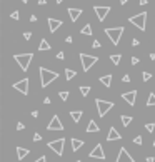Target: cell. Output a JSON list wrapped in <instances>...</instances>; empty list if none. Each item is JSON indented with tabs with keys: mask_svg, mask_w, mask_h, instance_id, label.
Returning <instances> with one entry per match:
<instances>
[{
	"mask_svg": "<svg viewBox=\"0 0 155 162\" xmlns=\"http://www.w3.org/2000/svg\"><path fill=\"white\" fill-rule=\"evenodd\" d=\"M138 43H140V40H138V39H132V47H137Z\"/></svg>",
	"mask_w": 155,
	"mask_h": 162,
	"instance_id": "obj_37",
	"label": "cell"
},
{
	"mask_svg": "<svg viewBox=\"0 0 155 162\" xmlns=\"http://www.w3.org/2000/svg\"><path fill=\"white\" fill-rule=\"evenodd\" d=\"M92 32H94V30H92V27L88 25V24H87L83 29H80V33H82V35H92Z\"/></svg>",
	"mask_w": 155,
	"mask_h": 162,
	"instance_id": "obj_25",
	"label": "cell"
},
{
	"mask_svg": "<svg viewBox=\"0 0 155 162\" xmlns=\"http://www.w3.org/2000/svg\"><path fill=\"white\" fill-rule=\"evenodd\" d=\"M152 105H155V94L152 92L150 95H148V99H147V107H152Z\"/></svg>",
	"mask_w": 155,
	"mask_h": 162,
	"instance_id": "obj_27",
	"label": "cell"
},
{
	"mask_svg": "<svg viewBox=\"0 0 155 162\" xmlns=\"http://www.w3.org/2000/svg\"><path fill=\"white\" fill-rule=\"evenodd\" d=\"M12 18H14V20H18V18H20V14H18V10H14L12 12V15H10Z\"/></svg>",
	"mask_w": 155,
	"mask_h": 162,
	"instance_id": "obj_32",
	"label": "cell"
},
{
	"mask_svg": "<svg viewBox=\"0 0 155 162\" xmlns=\"http://www.w3.org/2000/svg\"><path fill=\"white\" fill-rule=\"evenodd\" d=\"M92 47H94V49H100V42H98V40H94Z\"/></svg>",
	"mask_w": 155,
	"mask_h": 162,
	"instance_id": "obj_38",
	"label": "cell"
},
{
	"mask_svg": "<svg viewBox=\"0 0 155 162\" xmlns=\"http://www.w3.org/2000/svg\"><path fill=\"white\" fill-rule=\"evenodd\" d=\"M30 154L29 149H23V147H17V159L18 160H22L23 157H27V155Z\"/></svg>",
	"mask_w": 155,
	"mask_h": 162,
	"instance_id": "obj_17",
	"label": "cell"
},
{
	"mask_svg": "<svg viewBox=\"0 0 155 162\" xmlns=\"http://www.w3.org/2000/svg\"><path fill=\"white\" fill-rule=\"evenodd\" d=\"M75 162H80V160H75Z\"/></svg>",
	"mask_w": 155,
	"mask_h": 162,
	"instance_id": "obj_52",
	"label": "cell"
},
{
	"mask_svg": "<svg viewBox=\"0 0 155 162\" xmlns=\"http://www.w3.org/2000/svg\"><path fill=\"white\" fill-rule=\"evenodd\" d=\"M62 27V20H58V18H48V30H50L52 33L54 32H57L58 29Z\"/></svg>",
	"mask_w": 155,
	"mask_h": 162,
	"instance_id": "obj_14",
	"label": "cell"
},
{
	"mask_svg": "<svg viewBox=\"0 0 155 162\" xmlns=\"http://www.w3.org/2000/svg\"><path fill=\"white\" fill-rule=\"evenodd\" d=\"M94 12H95V15L98 17V20L104 22V20H105V17L108 15V12H110V7H102V5H95V7H94Z\"/></svg>",
	"mask_w": 155,
	"mask_h": 162,
	"instance_id": "obj_9",
	"label": "cell"
},
{
	"mask_svg": "<svg viewBox=\"0 0 155 162\" xmlns=\"http://www.w3.org/2000/svg\"><path fill=\"white\" fill-rule=\"evenodd\" d=\"M90 155L92 159H100V160H104L105 159V152H104V147H102V144H97L94 149L90 151Z\"/></svg>",
	"mask_w": 155,
	"mask_h": 162,
	"instance_id": "obj_10",
	"label": "cell"
},
{
	"mask_svg": "<svg viewBox=\"0 0 155 162\" xmlns=\"http://www.w3.org/2000/svg\"><path fill=\"white\" fill-rule=\"evenodd\" d=\"M88 92H90V87H88V85H82V87H80V94H82L83 97H87Z\"/></svg>",
	"mask_w": 155,
	"mask_h": 162,
	"instance_id": "obj_28",
	"label": "cell"
},
{
	"mask_svg": "<svg viewBox=\"0 0 155 162\" xmlns=\"http://www.w3.org/2000/svg\"><path fill=\"white\" fill-rule=\"evenodd\" d=\"M33 141H35V142H39V141H42V135H40V134H39V132H35V134H33Z\"/></svg>",
	"mask_w": 155,
	"mask_h": 162,
	"instance_id": "obj_33",
	"label": "cell"
},
{
	"mask_svg": "<svg viewBox=\"0 0 155 162\" xmlns=\"http://www.w3.org/2000/svg\"><path fill=\"white\" fill-rule=\"evenodd\" d=\"M138 4H140V5H147V0H140Z\"/></svg>",
	"mask_w": 155,
	"mask_h": 162,
	"instance_id": "obj_47",
	"label": "cell"
},
{
	"mask_svg": "<svg viewBox=\"0 0 155 162\" xmlns=\"http://www.w3.org/2000/svg\"><path fill=\"white\" fill-rule=\"evenodd\" d=\"M57 59H58V60H64V59H65V54H64V52H58V54H57Z\"/></svg>",
	"mask_w": 155,
	"mask_h": 162,
	"instance_id": "obj_40",
	"label": "cell"
},
{
	"mask_svg": "<svg viewBox=\"0 0 155 162\" xmlns=\"http://www.w3.org/2000/svg\"><path fill=\"white\" fill-rule=\"evenodd\" d=\"M122 99L127 102L129 105H134L135 100H137V90H129L125 94H122Z\"/></svg>",
	"mask_w": 155,
	"mask_h": 162,
	"instance_id": "obj_13",
	"label": "cell"
},
{
	"mask_svg": "<svg viewBox=\"0 0 155 162\" xmlns=\"http://www.w3.org/2000/svg\"><path fill=\"white\" fill-rule=\"evenodd\" d=\"M82 115H83V112H82V110H72V112H70V117H72L73 122H80Z\"/></svg>",
	"mask_w": 155,
	"mask_h": 162,
	"instance_id": "obj_18",
	"label": "cell"
},
{
	"mask_svg": "<svg viewBox=\"0 0 155 162\" xmlns=\"http://www.w3.org/2000/svg\"><path fill=\"white\" fill-rule=\"evenodd\" d=\"M142 79H144L145 82H147V80H150V79H152V74H148V72H144V74H142Z\"/></svg>",
	"mask_w": 155,
	"mask_h": 162,
	"instance_id": "obj_31",
	"label": "cell"
},
{
	"mask_svg": "<svg viewBox=\"0 0 155 162\" xmlns=\"http://www.w3.org/2000/svg\"><path fill=\"white\" fill-rule=\"evenodd\" d=\"M100 82L104 84L105 87H110V84H112V75H110V74H107V75L100 77Z\"/></svg>",
	"mask_w": 155,
	"mask_h": 162,
	"instance_id": "obj_22",
	"label": "cell"
},
{
	"mask_svg": "<svg viewBox=\"0 0 155 162\" xmlns=\"http://www.w3.org/2000/svg\"><path fill=\"white\" fill-rule=\"evenodd\" d=\"M98 130H100V127L97 125V122H95V120H90L88 125H87V132H98Z\"/></svg>",
	"mask_w": 155,
	"mask_h": 162,
	"instance_id": "obj_19",
	"label": "cell"
},
{
	"mask_svg": "<svg viewBox=\"0 0 155 162\" xmlns=\"http://www.w3.org/2000/svg\"><path fill=\"white\" fill-rule=\"evenodd\" d=\"M17 130H23V124H22V122L17 124Z\"/></svg>",
	"mask_w": 155,
	"mask_h": 162,
	"instance_id": "obj_42",
	"label": "cell"
},
{
	"mask_svg": "<svg viewBox=\"0 0 155 162\" xmlns=\"http://www.w3.org/2000/svg\"><path fill=\"white\" fill-rule=\"evenodd\" d=\"M22 2H23V4H27V2H29V0H22Z\"/></svg>",
	"mask_w": 155,
	"mask_h": 162,
	"instance_id": "obj_51",
	"label": "cell"
},
{
	"mask_svg": "<svg viewBox=\"0 0 155 162\" xmlns=\"http://www.w3.org/2000/svg\"><path fill=\"white\" fill-rule=\"evenodd\" d=\"M127 2H129V0H120V5H125Z\"/></svg>",
	"mask_w": 155,
	"mask_h": 162,
	"instance_id": "obj_48",
	"label": "cell"
},
{
	"mask_svg": "<svg viewBox=\"0 0 155 162\" xmlns=\"http://www.w3.org/2000/svg\"><path fill=\"white\" fill-rule=\"evenodd\" d=\"M39 72H40V87H42V89L48 87L50 82L58 79V72H55V70H48V68H45V67H40Z\"/></svg>",
	"mask_w": 155,
	"mask_h": 162,
	"instance_id": "obj_1",
	"label": "cell"
},
{
	"mask_svg": "<svg viewBox=\"0 0 155 162\" xmlns=\"http://www.w3.org/2000/svg\"><path fill=\"white\" fill-rule=\"evenodd\" d=\"M58 95H60L62 100H67V99H69V95H70V92H69V90H67V92H65V90H62V92H60Z\"/></svg>",
	"mask_w": 155,
	"mask_h": 162,
	"instance_id": "obj_29",
	"label": "cell"
},
{
	"mask_svg": "<svg viewBox=\"0 0 155 162\" xmlns=\"http://www.w3.org/2000/svg\"><path fill=\"white\" fill-rule=\"evenodd\" d=\"M95 105H97L98 115H100V117H105L107 112L113 107V102H107V100H102V99H97V100H95Z\"/></svg>",
	"mask_w": 155,
	"mask_h": 162,
	"instance_id": "obj_6",
	"label": "cell"
},
{
	"mask_svg": "<svg viewBox=\"0 0 155 162\" xmlns=\"http://www.w3.org/2000/svg\"><path fill=\"white\" fill-rule=\"evenodd\" d=\"M120 139H122V135L117 132L115 127H110V130H108V135H107V141L112 142V141H120Z\"/></svg>",
	"mask_w": 155,
	"mask_h": 162,
	"instance_id": "obj_15",
	"label": "cell"
},
{
	"mask_svg": "<svg viewBox=\"0 0 155 162\" xmlns=\"http://www.w3.org/2000/svg\"><path fill=\"white\" fill-rule=\"evenodd\" d=\"M122 82H130V75H127V74H125V75L122 77Z\"/></svg>",
	"mask_w": 155,
	"mask_h": 162,
	"instance_id": "obj_41",
	"label": "cell"
},
{
	"mask_svg": "<svg viewBox=\"0 0 155 162\" xmlns=\"http://www.w3.org/2000/svg\"><path fill=\"white\" fill-rule=\"evenodd\" d=\"M55 2H57V4H62V2H64V0H55Z\"/></svg>",
	"mask_w": 155,
	"mask_h": 162,
	"instance_id": "obj_50",
	"label": "cell"
},
{
	"mask_svg": "<svg viewBox=\"0 0 155 162\" xmlns=\"http://www.w3.org/2000/svg\"><path fill=\"white\" fill-rule=\"evenodd\" d=\"M14 89L18 90V92H22L23 95H27L29 94V79H22V80H18V82H15Z\"/></svg>",
	"mask_w": 155,
	"mask_h": 162,
	"instance_id": "obj_8",
	"label": "cell"
},
{
	"mask_svg": "<svg viewBox=\"0 0 155 162\" xmlns=\"http://www.w3.org/2000/svg\"><path fill=\"white\" fill-rule=\"evenodd\" d=\"M39 50H50V43H48L47 39H42L39 43Z\"/></svg>",
	"mask_w": 155,
	"mask_h": 162,
	"instance_id": "obj_20",
	"label": "cell"
},
{
	"mask_svg": "<svg viewBox=\"0 0 155 162\" xmlns=\"http://www.w3.org/2000/svg\"><path fill=\"white\" fill-rule=\"evenodd\" d=\"M75 75H77L75 70H72V68H65V79L67 80H72Z\"/></svg>",
	"mask_w": 155,
	"mask_h": 162,
	"instance_id": "obj_23",
	"label": "cell"
},
{
	"mask_svg": "<svg viewBox=\"0 0 155 162\" xmlns=\"http://www.w3.org/2000/svg\"><path fill=\"white\" fill-rule=\"evenodd\" d=\"M145 129H147L148 130V132H153V130H155V124H145Z\"/></svg>",
	"mask_w": 155,
	"mask_h": 162,
	"instance_id": "obj_30",
	"label": "cell"
},
{
	"mask_svg": "<svg viewBox=\"0 0 155 162\" xmlns=\"http://www.w3.org/2000/svg\"><path fill=\"white\" fill-rule=\"evenodd\" d=\"M35 162H47V157H45V155H40V157L37 159Z\"/></svg>",
	"mask_w": 155,
	"mask_h": 162,
	"instance_id": "obj_39",
	"label": "cell"
},
{
	"mask_svg": "<svg viewBox=\"0 0 155 162\" xmlns=\"http://www.w3.org/2000/svg\"><path fill=\"white\" fill-rule=\"evenodd\" d=\"M64 144H65V139H57V141H50L48 142V149L54 151L57 155L64 154Z\"/></svg>",
	"mask_w": 155,
	"mask_h": 162,
	"instance_id": "obj_7",
	"label": "cell"
},
{
	"mask_svg": "<svg viewBox=\"0 0 155 162\" xmlns=\"http://www.w3.org/2000/svg\"><path fill=\"white\" fill-rule=\"evenodd\" d=\"M147 162H155V157H147Z\"/></svg>",
	"mask_w": 155,
	"mask_h": 162,
	"instance_id": "obj_46",
	"label": "cell"
},
{
	"mask_svg": "<svg viewBox=\"0 0 155 162\" xmlns=\"http://www.w3.org/2000/svg\"><path fill=\"white\" fill-rule=\"evenodd\" d=\"M47 4V0H39V5H45Z\"/></svg>",
	"mask_w": 155,
	"mask_h": 162,
	"instance_id": "obj_45",
	"label": "cell"
},
{
	"mask_svg": "<svg viewBox=\"0 0 155 162\" xmlns=\"http://www.w3.org/2000/svg\"><path fill=\"white\" fill-rule=\"evenodd\" d=\"M23 39L30 40V39H32V32H23Z\"/></svg>",
	"mask_w": 155,
	"mask_h": 162,
	"instance_id": "obj_36",
	"label": "cell"
},
{
	"mask_svg": "<svg viewBox=\"0 0 155 162\" xmlns=\"http://www.w3.org/2000/svg\"><path fill=\"white\" fill-rule=\"evenodd\" d=\"M104 32H105V35H107L108 39L112 40L113 45H119L120 37H122V33H123V27H113V29H105Z\"/></svg>",
	"mask_w": 155,
	"mask_h": 162,
	"instance_id": "obj_3",
	"label": "cell"
},
{
	"mask_svg": "<svg viewBox=\"0 0 155 162\" xmlns=\"http://www.w3.org/2000/svg\"><path fill=\"white\" fill-rule=\"evenodd\" d=\"M150 60H155V54H150Z\"/></svg>",
	"mask_w": 155,
	"mask_h": 162,
	"instance_id": "obj_49",
	"label": "cell"
},
{
	"mask_svg": "<svg viewBox=\"0 0 155 162\" xmlns=\"http://www.w3.org/2000/svg\"><path fill=\"white\" fill-rule=\"evenodd\" d=\"M120 120H122L123 127H129L130 122H132V117H130V115H122V117H120Z\"/></svg>",
	"mask_w": 155,
	"mask_h": 162,
	"instance_id": "obj_26",
	"label": "cell"
},
{
	"mask_svg": "<svg viewBox=\"0 0 155 162\" xmlns=\"http://www.w3.org/2000/svg\"><path fill=\"white\" fill-rule=\"evenodd\" d=\"M138 62H140V60H138V57H132V59H130V64H132V65H137Z\"/></svg>",
	"mask_w": 155,
	"mask_h": 162,
	"instance_id": "obj_34",
	"label": "cell"
},
{
	"mask_svg": "<svg viewBox=\"0 0 155 162\" xmlns=\"http://www.w3.org/2000/svg\"><path fill=\"white\" fill-rule=\"evenodd\" d=\"M134 144H137V145H140V144H142V137H140V135H137V137L134 139Z\"/></svg>",
	"mask_w": 155,
	"mask_h": 162,
	"instance_id": "obj_35",
	"label": "cell"
},
{
	"mask_svg": "<svg viewBox=\"0 0 155 162\" xmlns=\"http://www.w3.org/2000/svg\"><path fill=\"white\" fill-rule=\"evenodd\" d=\"M70 142H72V151H73V152H77V151H79V149L83 145V141H79V139H72Z\"/></svg>",
	"mask_w": 155,
	"mask_h": 162,
	"instance_id": "obj_21",
	"label": "cell"
},
{
	"mask_svg": "<svg viewBox=\"0 0 155 162\" xmlns=\"http://www.w3.org/2000/svg\"><path fill=\"white\" fill-rule=\"evenodd\" d=\"M72 40H73V39H72V37L69 35V37H67V39H65V42H67V43H70V42H72Z\"/></svg>",
	"mask_w": 155,
	"mask_h": 162,
	"instance_id": "obj_44",
	"label": "cell"
},
{
	"mask_svg": "<svg viewBox=\"0 0 155 162\" xmlns=\"http://www.w3.org/2000/svg\"><path fill=\"white\" fill-rule=\"evenodd\" d=\"M110 60H112L113 65H119L120 62H122V55H120V54H113V55H110Z\"/></svg>",
	"mask_w": 155,
	"mask_h": 162,
	"instance_id": "obj_24",
	"label": "cell"
},
{
	"mask_svg": "<svg viewBox=\"0 0 155 162\" xmlns=\"http://www.w3.org/2000/svg\"><path fill=\"white\" fill-rule=\"evenodd\" d=\"M115 162H135V159L132 157L129 152H127L125 147H122V149H120V152H119V155H117V160Z\"/></svg>",
	"mask_w": 155,
	"mask_h": 162,
	"instance_id": "obj_12",
	"label": "cell"
},
{
	"mask_svg": "<svg viewBox=\"0 0 155 162\" xmlns=\"http://www.w3.org/2000/svg\"><path fill=\"white\" fill-rule=\"evenodd\" d=\"M43 104H47V105H48V104H50V99L45 97V99H43Z\"/></svg>",
	"mask_w": 155,
	"mask_h": 162,
	"instance_id": "obj_43",
	"label": "cell"
},
{
	"mask_svg": "<svg viewBox=\"0 0 155 162\" xmlns=\"http://www.w3.org/2000/svg\"><path fill=\"white\" fill-rule=\"evenodd\" d=\"M129 22H130V24H134V25L137 27L138 30H142V32L147 30V14H145V12H140V14L130 17Z\"/></svg>",
	"mask_w": 155,
	"mask_h": 162,
	"instance_id": "obj_2",
	"label": "cell"
},
{
	"mask_svg": "<svg viewBox=\"0 0 155 162\" xmlns=\"http://www.w3.org/2000/svg\"><path fill=\"white\" fill-rule=\"evenodd\" d=\"M69 15H70V20L72 22H77V18L82 15V8H69Z\"/></svg>",
	"mask_w": 155,
	"mask_h": 162,
	"instance_id": "obj_16",
	"label": "cell"
},
{
	"mask_svg": "<svg viewBox=\"0 0 155 162\" xmlns=\"http://www.w3.org/2000/svg\"><path fill=\"white\" fill-rule=\"evenodd\" d=\"M14 59H15V62L20 65L22 70H29V65L33 59V54H30V52L29 54H18V55H14Z\"/></svg>",
	"mask_w": 155,
	"mask_h": 162,
	"instance_id": "obj_4",
	"label": "cell"
},
{
	"mask_svg": "<svg viewBox=\"0 0 155 162\" xmlns=\"http://www.w3.org/2000/svg\"><path fill=\"white\" fill-rule=\"evenodd\" d=\"M47 129L48 130H64V124L60 122V117H58V115H54V117H52V120L48 122Z\"/></svg>",
	"mask_w": 155,
	"mask_h": 162,
	"instance_id": "obj_11",
	"label": "cell"
},
{
	"mask_svg": "<svg viewBox=\"0 0 155 162\" xmlns=\"http://www.w3.org/2000/svg\"><path fill=\"white\" fill-rule=\"evenodd\" d=\"M80 62H82V70L83 72H88L90 67L94 64L98 62V57L97 55H87V54H80Z\"/></svg>",
	"mask_w": 155,
	"mask_h": 162,
	"instance_id": "obj_5",
	"label": "cell"
}]
</instances>
